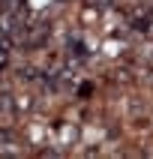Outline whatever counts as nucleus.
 Segmentation results:
<instances>
[{
    "instance_id": "f257e3e1",
    "label": "nucleus",
    "mask_w": 153,
    "mask_h": 159,
    "mask_svg": "<svg viewBox=\"0 0 153 159\" xmlns=\"http://www.w3.org/2000/svg\"><path fill=\"white\" fill-rule=\"evenodd\" d=\"M132 27L141 30V33H153V12H147V9L132 12Z\"/></svg>"
},
{
    "instance_id": "f03ea898",
    "label": "nucleus",
    "mask_w": 153,
    "mask_h": 159,
    "mask_svg": "<svg viewBox=\"0 0 153 159\" xmlns=\"http://www.w3.org/2000/svg\"><path fill=\"white\" fill-rule=\"evenodd\" d=\"M0 114H12V102H9V96H0Z\"/></svg>"
}]
</instances>
